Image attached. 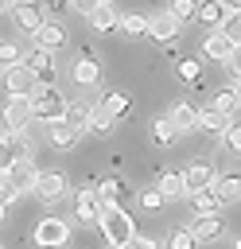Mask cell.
I'll return each mask as SVG.
<instances>
[{"instance_id":"24","label":"cell","mask_w":241,"mask_h":249,"mask_svg":"<svg viewBox=\"0 0 241 249\" xmlns=\"http://www.w3.org/2000/svg\"><path fill=\"white\" fill-rule=\"evenodd\" d=\"M89 113H93V105H89V101H66V109H62V121H66V124H74L78 132H86V121H89Z\"/></svg>"},{"instance_id":"4","label":"cell","mask_w":241,"mask_h":249,"mask_svg":"<svg viewBox=\"0 0 241 249\" xmlns=\"http://www.w3.org/2000/svg\"><path fill=\"white\" fill-rule=\"evenodd\" d=\"M70 241V222L66 218H39L35 222V245L39 249H62Z\"/></svg>"},{"instance_id":"35","label":"cell","mask_w":241,"mask_h":249,"mask_svg":"<svg viewBox=\"0 0 241 249\" xmlns=\"http://www.w3.org/2000/svg\"><path fill=\"white\" fill-rule=\"evenodd\" d=\"M140 210H148V214L163 210V195H159L155 187H144V191H140Z\"/></svg>"},{"instance_id":"12","label":"cell","mask_w":241,"mask_h":249,"mask_svg":"<svg viewBox=\"0 0 241 249\" xmlns=\"http://www.w3.org/2000/svg\"><path fill=\"white\" fill-rule=\"evenodd\" d=\"M179 179H183V191H187V195H190V191H206V187L214 183V167L202 163V160H194L187 171H179Z\"/></svg>"},{"instance_id":"17","label":"cell","mask_w":241,"mask_h":249,"mask_svg":"<svg viewBox=\"0 0 241 249\" xmlns=\"http://www.w3.org/2000/svg\"><path fill=\"white\" fill-rule=\"evenodd\" d=\"M187 233L194 237V245H202V241H218V237H222V218H218V214L194 218V222L187 226Z\"/></svg>"},{"instance_id":"36","label":"cell","mask_w":241,"mask_h":249,"mask_svg":"<svg viewBox=\"0 0 241 249\" xmlns=\"http://www.w3.org/2000/svg\"><path fill=\"white\" fill-rule=\"evenodd\" d=\"M19 62H23V51H19L16 43H0V66L12 70V66H19Z\"/></svg>"},{"instance_id":"28","label":"cell","mask_w":241,"mask_h":249,"mask_svg":"<svg viewBox=\"0 0 241 249\" xmlns=\"http://www.w3.org/2000/svg\"><path fill=\"white\" fill-rule=\"evenodd\" d=\"M113 124H117V121H113L101 105H93V113H89V121H86V132H93V136H109Z\"/></svg>"},{"instance_id":"26","label":"cell","mask_w":241,"mask_h":249,"mask_svg":"<svg viewBox=\"0 0 241 249\" xmlns=\"http://www.w3.org/2000/svg\"><path fill=\"white\" fill-rule=\"evenodd\" d=\"M155 191L163 195V202H171V198H187L179 171H163V175H159V183H155Z\"/></svg>"},{"instance_id":"19","label":"cell","mask_w":241,"mask_h":249,"mask_svg":"<svg viewBox=\"0 0 241 249\" xmlns=\"http://www.w3.org/2000/svg\"><path fill=\"white\" fill-rule=\"evenodd\" d=\"M233 51H237V43H229V39H225V35H222L218 27H214V31L206 35V43H202V54H206V58H214V62L229 58Z\"/></svg>"},{"instance_id":"27","label":"cell","mask_w":241,"mask_h":249,"mask_svg":"<svg viewBox=\"0 0 241 249\" xmlns=\"http://www.w3.org/2000/svg\"><path fill=\"white\" fill-rule=\"evenodd\" d=\"M194 19H202L206 27H222V19H225V8H222L218 0H198V12H194Z\"/></svg>"},{"instance_id":"30","label":"cell","mask_w":241,"mask_h":249,"mask_svg":"<svg viewBox=\"0 0 241 249\" xmlns=\"http://www.w3.org/2000/svg\"><path fill=\"white\" fill-rule=\"evenodd\" d=\"M93 195H97V202H117L124 195V183L120 179H97L93 183Z\"/></svg>"},{"instance_id":"21","label":"cell","mask_w":241,"mask_h":249,"mask_svg":"<svg viewBox=\"0 0 241 249\" xmlns=\"http://www.w3.org/2000/svg\"><path fill=\"white\" fill-rule=\"evenodd\" d=\"M89 27H93V31H101V35H109V31L117 27V8H113L109 0H105V4H97V8L89 12Z\"/></svg>"},{"instance_id":"6","label":"cell","mask_w":241,"mask_h":249,"mask_svg":"<svg viewBox=\"0 0 241 249\" xmlns=\"http://www.w3.org/2000/svg\"><path fill=\"white\" fill-rule=\"evenodd\" d=\"M179 19L171 16V12H155V16H148V35L159 43V47H167V43H175L179 39Z\"/></svg>"},{"instance_id":"15","label":"cell","mask_w":241,"mask_h":249,"mask_svg":"<svg viewBox=\"0 0 241 249\" xmlns=\"http://www.w3.org/2000/svg\"><path fill=\"white\" fill-rule=\"evenodd\" d=\"M167 121L175 124V132H198V109L190 101H175L171 113H167Z\"/></svg>"},{"instance_id":"1","label":"cell","mask_w":241,"mask_h":249,"mask_svg":"<svg viewBox=\"0 0 241 249\" xmlns=\"http://www.w3.org/2000/svg\"><path fill=\"white\" fill-rule=\"evenodd\" d=\"M97 226H101L109 249H128V241H132V233H136V222H132L128 210H120L117 202H101V218H97Z\"/></svg>"},{"instance_id":"22","label":"cell","mask_w":241,"mask_h":249,"mask_svg":"<svg viewBox=\"0 0 241 249\" xmlns=\"http://www.w3.org/2000/svg\"><path fill=\"white\" fill-rule=\"evenodd\" d=\"M117 31H120L124 39H140V35H148V16H140V12L117 16Z\"/></svg>"},{"instance_id":"31","label":"cell","mask_w":241,"mask_h":249,"mask_svg":"<svg viewBox=\"0 0 241 249\" xmlns=\"http://www.w3.org/2000/svg\"><path fill=\"white\" fill-rule=\"evenodd\" d=\"M210 109H214V113H222V117L229 121V117L237 113V86H229V89H222V93L214 97V105H210Z\"/></svg>"},{"instance_id":"23","label":"cell","mask_w":241,"mask_h":249,"mask_svg":"<svg viewBox=\"0 0 241 249\" xmlns=\"http://www.w3.org/2000/svg\"><path fill=\"white\" fill-rule=\"evenodd\" d=\"M97 74H101V66H97L89 54H82V58L70 66V78H74L78 86H93V82H97Z\"/></svg>"},{"instance_id":"37","label":"cell","mask_w":241,"mask_h":249,"mask_svg":"<svg viewBox=\"0 0 241 249\" xmlns=\"http://www.w3.org/2000/svg\"><path fill=\"white\" fill-rule=\"evenodd\" d=\"M167 249H194V237L187 233V226H183V230H171V233H167Z\"/></svg>"},{"instance_id":"29","label":"cell","mask_w":241,"mask_h":249,"mask_svg":"<svg viewBox=\"0 0 241 249\" xmlns=\"http://www.w3.org/2000/svg\"><path fill=\"white\" fill-rule=\"evenodd\" d=\"M179 140V132H175V124L167 121V117H155L152 121V144H159V148H167V144H175Z\"/></svg>"},{"instance_id":"34","label":"cell","mask_w":241,"mask_h":249,"mask_svg":"<svg viewBox=\"0 0 241 249\" xmlns=\"http://www.w3.org/2000/svg\"><path fill=\"white\" fill-rule=\"evenodd\" d=\"M167 12H171L179 23H187V19H194V12H198V0H171V4H167Z\"/></svg>"},{"instance_id":"45","label":"cell","mask_w":241,"mask_h":249,"mask_svg":"<svg viewBox=\"0 0 241 249\" xmlns=\"http://www.w3.org/2000/svg\"><path fill=\"white\" fill-rule=\"evenodd\" d=\"M4 4H8V0H4Z\"/></svg>"},{"instance_id":"14","label":"cell","mask_w":241,"mask_h":249,"mask_svg":"<svg viewBox=\"0 0 241 249\" xmlns=\"http://www.w3.org/2000/svg\"><path fill=\"white\" fill-rule=\"evenodd\" d=\"M31 39H35V47H39V51H58V47L66 43V31H62V23L43 19V23H39V31H31Z\"/></svg>"},{"instance_id":"32","label":"cell","mask_w":241,"mask_h":249,"mask_svg":"<svg viewBox=\"0 0 241 249\" xmlns=\"http://www.w3.org/2000/svg\"><path fill=\"white\" fill-rule=\"evenodd\" d=\"M225 124H229V121H225L222 113H214L210 105H206V109H198V128H202V132H222Z\"/></svg>"},{"instance_id":"13","label":"cell","mask_w":241,"mask_h":249,"mask_svg":"<svg viewBox=\"0 0 241 249\" xmlns=\"http://www.w3.org/2000/svg\"><path fill=\"white\" fill-rule=\"evenodd\" d=\"M12 19L31 35V31H39V23H43V8H39L35 0H12Z\"/></svg>"},{"instance_id":"18","label":"cell","mask_w":241,"mask_h":249,"mask_svg":"<svg viewBox=\"0 0 241 249\" xmlns=\"http://www.w3.org/2000/svg\"><path fill=\"white\" fill-rule=\"evenodd\" d=\"M241 179H237V171H225V175H214V183H210V191L218 195V202L225 206V202H237L241 198Z\"/></svg>"},{"instance_id":"11","label":"cell","mask_w":241,"mask_h":249,"mask_svg":"<svg viewBox=\"0 0 241 249\" xmlns=\"http://www.w3.org/2000/svg\"><path fill=\"white\" fill-rule=\"evenodd\" d=\"M47 140H51V148L66 152V148H74V144L82 140V132H78L74 124H66V121L58 117V121H47Z\"/></svg>"},{"instance_id":"2","label":"cell","mask_w":241,"mask_h":249,"mask_svg":"<svg viewBox=\"0 0 241 249\" xmlns=\"http://www.w3.org/2000/svg\"><path fill=\"white\" fill-rule=\"evenodd\" d=\"M27 101H31V121H43V124H47V121H58L62 109H66L58 86H35V93H31Z\"/></svg>"},{"instance_id":"44","label":"cell","mask_w":241,"mask_h":249,"mask_svg":"<svg viewBox=\"0 0 241 249\" xmlns=\"http://www.w3.org/2000/svg\"><path fill=\"white\" fill-rule=\"evenodd\" d=\"M0 8H4V0H0Z\"/></svg>"},{"instance_id":"43","label":"cell","mask_w":241,"mask_h":249,"mask_svg":"<svg viewBox=\"0 0 241 249\" xmlns=\"http://www.w3.org/2000/svg\"><path fill=\"white\" fill-rule=\"evenodd\" d=\"M218 4H222L225 12H237V8H241V0H218Z\"/></svg>"},{"instance_id":"9","label":"cell","mask_w":241,"mask_h":249,"mask_svg":"<svg viewBox=\"0 0 241 249\" xmlns=\"http://www.w3.org/2000/svg\"><path fill=\"white\" fill-rule=\"evenodd\" d=\"M97 218H101V202H97V195L86 187V191H74V222L78 226H97Z\"/></svg>"},{"instance_id":"20","label":"cell","mask_w":241,"mask_h":249,"mask_svg":"<svg viewBox=\"0 0 241 249\" xmlns=\"http://www.w3.org/2000/svg\"><path fill=\"white\" fill-rule=\"evenodd\" d=\"M187 198H190L194 218H206V214H218V210H222V202H218V195H214L210 187H206V191H190Z\"/></svg>"},{"instance_id":"39","label":"cell","mask_w":241,"mask_h":249,"mask_svg":"<svg viewBox=\"0 0 241 249\" xmlns=\"http://www.w3.org/2000/svg\"><path fill=\"white\" fill-rule=\"evenodd\" d=\"M39 8H47L51 16H62V12H70V0H35Z\"/></svg>"},{"instance_id":"40","label":"cell","mask_w":241,"mask_h":249,"mask_svg":"<svg viewBox=\"0 0 241 249\" xmlns=\"http://www.w3.org/2000/svg\"><path fill=\"white\" fill-rule=\"evenodd\" d=\"M128 249H159V241H155V237H148V233H132Z\"/></svg>"},{"instance_id":"38","label":"cell","mask_w":241,"mask_h":249,"mask_svg":"<svg viewBox=\"0 0 241 249\" xmlns=\"http://www.w3.org/2000/svg\"><path fill=\"white\" fill-rule=\"evenodd\" d=\"M218 136H222V144H225L229 152H237V148H241V128H237L233 121H229V124H225V128H222Z\"/></svg>"},{"instance_id":"42","label":"cell","mask_w":241,"mask_h":249,"mask_svg":"<svg viewBox=\"0 0 241 249\" xmlns=\"http://www.w3.org/2000/svg\"><path fill=\"white\" fill-rule=\"evenodd\" d=\"M8 163L12 160H8V148H4V136H0V171H8Z\"/></svg>"},{"instance_id":"41","label":"cell","mask_w":241,"mask_h":249,"mask_svg":"<svg viewBox=\"0 0 241 249\" xmlns=\"http://www.w3.org/2000/svg\"><path fill=\"white\" fill-rule=\"evenodd\" d=\"M12 202H16V195H12V191L4 187V179H0V222L8 218V206H12Z\"/></svg>"},{"instance_id":"25","label":"cell","mask_w":241,"mask_h":249,"mask_svg":"<svg viewBox=\"0 0 241 249\" xmlns=\"http://www.w3.org/2000/svg\"><path fill=\"white\" fill-rule=\"evenodd\" d=\"M97 105H101V109H105L113 121H117V117H128V109H132L124 89H109V93H105V101H97Z\"/></svg>"},{"instance_id":"33","label":"cell","mask_w":241,"mask_h":249,"mask_svg":"<svg viewBox=\"0 0 241 249\" xmlns=\"http://www.w3.org/2000/svg\"><path fill=\"white\" fill-rule=\"evenodd\" d=\"M179 78H183L187 86H198V82H202V66H198V58H179Z\"/></svg>"},{"instance_id":"7","label":"cell","mask_w":241,"mask_h":249,"mask_svg":"<svg viewBox=\"0 0 241 249\" xmlns=\"http://www.w3.org/2000/svg\"><path fill=\"white\" fill-rule=\"evenodd\" d=\"M0 121H4V128L23 132V128L31 124V101H27V97H8L4 109H0Z\"/></svg>"},{"instance_id":"46","label":"cell","mask_w":241,"mask_h":249,"mask_svg":"<svg viewBox=\"0 0 241 249\" xmlns=\"http://www.w3.org/2000/svg\"><path fill=\"white\" fill-rule=\"evenodd\" d=\"M0 249H4V245H0Z\"/></svg>"},{"instance_id":"3","label":"cell","mask_w":241,"mask_h":249,"mask_svg":"<svg viewBox=\"0 0 241 249\" xmlns=\"http://www.w3.org/2000/svg\"><path fill=\"white\" fill-rule=\"evenodd\" d=\"M0 179H4V187L19 198V195H31V187H35V179H39V167H35L31 160H16V163H8V171H0Z\"/></svg>"},{"instance_id":"8","label":"cell","mask_w":241,"mask_h":249,"mask_svg":"<svg viewBox=\"0 0 241 249\" xmlns=\"http://www.w3.org/2000/svg\"><path fill=\"white\" fill-rule=\"evenodd\" d=\"M35 74L27 70V66H12V70H4V89H8V97H31L35 93Z\"/></svg>"},{"instance_id":"16","label":"cell","mask_w":241,"mask_h":249,"mask_svg":"<svg viewBox=\"0 0 241 249\" xmlns=\"http://www.w3.org/2000/svg\"><path fill=\"white\" fill-rule=\"evenodd\" d=\"M0 136H4V148H8V160H12V163H16V160H31V152H35V144H31V136H27V132H16V128H4Z\"/></svg>"},{"instance_id":"10","label":"cell","mask_w":241,"mask_h":249,"mask_svg":"<svg viewBox=\"0 0 241 249\" xmlns=\"http://www.w3.org/2000/svg\"><path fill=\"white\" fill-rule=\"evenodd\" d=\"M19 66H27L39 86H54V58H51V51H39V47H35Z\"/></svg>"},{"instance_id":"5","label":"cell","mask_w":241,"mask_h":249,"mask_svg":"<svg viewBox=\"0 0 241 249\" xmlns=\"http://www.w3.org/2000/svg\"><path fill=\"white\" fill-rule=\"evenodd\" d=\"M66 175L62 171H39V179H35V187H31V195L39 198V202H58L62 195H66Z\"/></svg>"}]
</instances>
